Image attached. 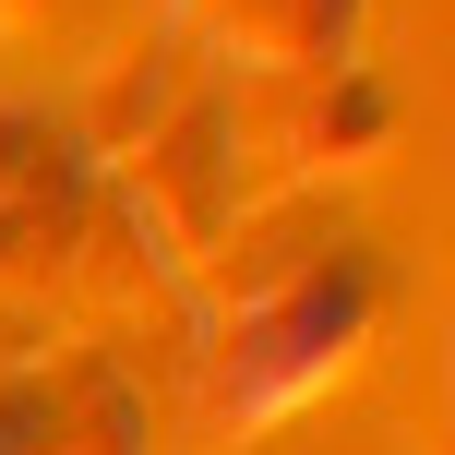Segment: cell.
Wrapping results in <instances>:
<instances>
[{"mask_svg": "<svg viewBox=\"0 0 455 455\" xmlns=\"http://www.w3.org/2000/svg\"><path fill=\"white\" fill-rule=\"evenodd\" d=\"M371 264L360 251H323L312 275H288V288H264V299H240V312L216 323V347H204V419L216 432H251V419H275V408H299V395H323L347 360H360V336H371Z\"/></svg>", "mask_w": 455, "mask_h": 455, "instance_id": "cell-1", "label": "cell"}, {"mask_svg": "<svg viewBox=\"0 0 455 455\" xmlns=\"http://www.w3.org/2000/svg\"><path fill=\"white\" fill-rule=\"evenodd\" d=\"M228 120H251V144L275 156V180H299V168H360L395 108H384V84H371L360 60H336V72H264L251 108H228Z\"/></svg>", "mask_w": 455, "mask_h": 455, "instance_id": "cell-2", "label": "cell"}, {"mask_svg": "<svg viewBox=\"0 0 455 455\" xmlns=\"http://www.w3.org/2000/svg\"><path fill=\"white\" fill-rule=\"evenodd\" d=\"M216 36L251 48L264 72H336L360 36V0H216Z\"/></svg>", "mask_w": 455, "mask_h": 455, "instance_id": "cell-3", "label": "cell"}, {"mask_svg": "<svg viewBox=\"0 0 455 455\" xmlns=\"http://www.w3.org/2000/svg\"><path fill=\"white\" fill-rule=\"evenodd\" d=\"M36 455H144V395L108 360H84L72 384H48V443Z\"/></svg>", "mask_w": 455, "mask_h": 455, "instance_id": "cell-4", "label": "cell"}, {"mask_svg": "<svg viewBox=\"0 0 455 455\" xmlns=\"http://www.w3.org/2000/svg\"><path fill=\"white\" fill-rule=\"evenodd\" d=\"M48 443V384L24 371V384H0V455H36Z\"/></svg>", "mask_w": 455, "mask_h": 455, "instance_id": "cell-5", "label": "cell"}, {"mask_svg": "<svg viewBox=\"0 0 455 455\" xmlns=\"http://www.w3.org/2000/svg\"><path fill=\"white\" fill-rule=\"evenodd\" d=\"M0 24H36V0H0Z\"/></svg>", "mask_w": 455, "mask_h": 455, "instance_id": "cell-6", "label": "cell"}, {"mask_svg": "<svg viewBox=\"0 0 455 455\" xmlns=\"http://www.w3.org/2000/svg\"><path fill=\"white\" fill-rule=\"evenodd\" d=\"M180 12H192V24H216V0H180Z\"/></svg>", "mask_w": 455, "mask_h": 455, "instance_id": "cell-7", "label": "cell"}]
</instances>
